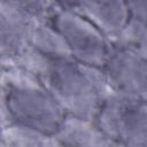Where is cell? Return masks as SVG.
I'll list each match as a JSON object with an SVG mask.
<instances>
[{"instance_id":"obj_5","label":"cell","mask_w":147,"mask_h":147,"mask_svg":"<svg viewBox=\"0 0 147 147\" xmlns=\"http://www.w3.org/2000/svg\"><path fill=\"white\" fill-rule=\"evenodd\" d=\"M41 21L29 11L9 2L0 7V53L1 67L15 64L32 49L37 23Z\"/></svg>"},{"instance_id":"obj_15","label":"cell","mask_w":147,"mask_h":147,"mask_svg":"<svg viewBox=\"0 0 147 147\" xmlns=\"http://www.w3.org/2000/svg\"><path fill=\"white\" fill-rule=\"evenodd\" d=\"M141 98L147 102V84H146V87H145V90H144V92L141 94Z\"/></svg>"},{"instance_id":"obj_12","label":"cell","mask_w":147,"mask_h":147,"mask_svg":"<svg viewBox=\"0 0 147 147\" xmlns=\"http://www.w3.org/2000/svg\"><path fill=\"white\" fill-rule=\"evenodd\" d=\"M29 11L34 17L41 21H52L61 7L56 0H1Z\"/></svg>"},{"instance_id":"obj_13","label":"cell","mask_w":147,"mask_h":147,"mask_svg":"<svg viewBox=\"0 0 147 147\" xmlns=\"http://www.w3.org/2000/svg\"><path fill=\"white\" fill-rule=\"evenodd\" d=\"M130 17L147 25V0H126Z\"/></svg>"},{"instance_id":"obj_7","label":"cell","mask_w":147,"mask_h":147,"mask_svg":"<svg viewBox=\"0 0 147 147\" xmlns=\"http://www.w3.org/2000/svg\"><path fill=\"white\" fill-rule=\"evenodd\" d=\"M71 10L93 23L111 42L130 18L126 0H75Z\"/></svg>"},{"instance_id":"obj_1","label":"cell","mask_w":147,"mask_h":147,"mask_svg":"<svg viewBox=\"0 0 147 147\" xmlns=\"http://www.w3.org/2000/svg\"><path fill=\"white\" fill-rule=\"evenodd\" d=\"M38 77L65 115L95 118L103 102L114 93L102 68L74 57H47L33 49L15 64Z\"/></svg>"},{"instance_id":"obj_8","label":"cell","mask_w":147,"mask_h":147,"mask_svg":"<svg viewBox=\"0 0 147 147\" xmlns=\"http://www.w3.org/2000/svg\"><path fill=\"white\" fill-rule=\"evenodd\" d=\"M53 136L60 146H116L93 119L74 115H65Z\"/></svg>"},{"instance_id":"obj_2","label":"cell","mask_w":147,"mask_h":147,"mask_svg":"<svg viewBox=\"0 0 147 147\" xmlns=\"http://www.w3.org/2000/svg\"><path fill=\"white\" fill-rule=\"evenodd\" d=\"M65 113L36 75L17 67H2L1 126L16 123L54 134Z\"/></svg>"},{"instance_id":"obj_10","label":"cell","mask_w":147,"mask_h":147,"mask_svg":"<svg viewBox=\"0 0 147 147\" xmlns=\"http://www.w3.org/2000/svg\"><path fill=\"white\" fill-rule=\"evenodd\" d=\"M1 147L26 146H60L53 134H48L30 126L11 123L1 126Z\"/></svg>"},{"instance_id":"obj_6","label":"cell","mask_w":147,"mask_h":147,"mask_svg":"<svg viewBox=\"0 0 147 147\" xmlns=\"http://www.w3.org/2000/svg\"><path fill=\"white\" fill-rule=\"evenodd\" d=\"M114 93L141 96L147 84V61L134 52L113 44L102 68Z\"/></svg>"},{"instance_id":"obj_11","label":"cell","mask_w":147,"mask_h":147,"mask_svg":"<svg viewBox=\"0 0 147 147\" xmlns=\"http://www.w3.org/2000/svg\"><path fill=\"white\" fill-rule=\"evenodd\" d=\"M113 44L125 47L147 61V25L130 17Z\"/></svg>"},{"instance_id":"obj_9","label":"cell","mask_w":147,"mask_h":147,"mask_svg":"<svg viewBox=\"0 0 147 147\" xmlns=\"http://www.w3.org/2000/svg\"><path fill=\"white\" fill-rule=\"evenodd\" d=\"M32 49L47 57H72L68 44L51 21H39L37 23L32 39Z\"/></svg>"},{"instance_id":"obj_3","label":"cell","mask_w":147,"mask_h":147,"mask_svg":"<svg viewBox=\"0 0 147 147\" xmlns=\"http://www.w3.org/2000/svg\"><path fill=\"white\" fill-rule=\"evenodd\" d=\"M94 122L116 145L147 146V102L141 96L113 93Z\"/></svg>"},{"instance_id":"obj_4","label":"cell","mask_w":147,"mask_h":147,"mask_svg":"<svg viewBox=\"0 0 147 147\" xmlns=\"http://www.w3.org/2000/svg\"><path fill=\"white\" fill-rule=\"evenodd\" d=\"M51 22L64 38L75 60L103 68L113 42L100 29L78 13L64 8L59 9Z\"/></svg>"},{"instance_id":"obj_14","label":"cell","mask_w":147,"mask_h":147,"mask_svg":"<svg viewBox=\"0 0 147 147\" xmlns=\"http://www.w3.org/2000/svg\"><path fill=\"white\" fill-rule=\"evenodd\" d=\"M56 1H57L59 6L64 9H71L74 6V2H75V0H56Z\"/></svg>"}]
</instances>
